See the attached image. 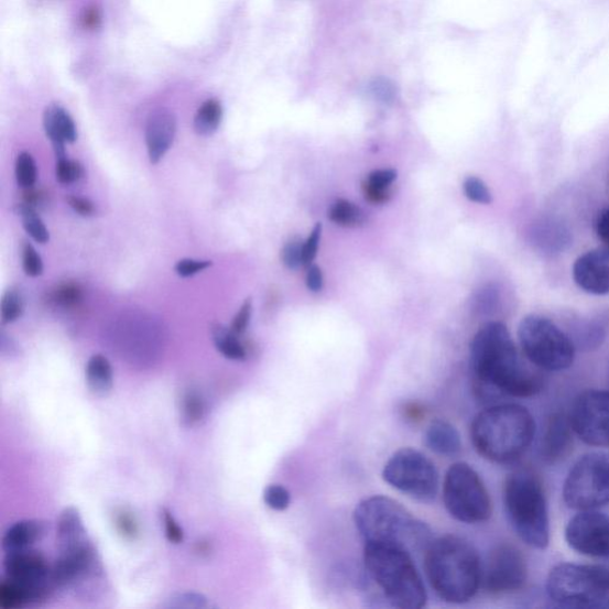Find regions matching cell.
I'll use <instances>...</instances> for the list:
<instances>
[{
    "instance_id": "1",
    "label": "cell",
    "mask_w": 609,
    "mask_h": 609,
    "mask_svg": "<svg viewBox=\"0 0 609 609\" xmlns=\"http://www.w3.org/2000/svg\"><path fill=\"white\" fill-rule=\"evenodd\" d=\"M475 392L481 399L526 398L541 390V380L520 361L507 325L487 323L470 345Z\"/></svg>"
},
{
    "instance_id": "2",
    "label": "cell",
    "mask_w": 609,
    "mask_h": 609,
    "mask_svg": "<svg viewBox=\"0 0 609 609\" xmlns=\"http://www.w3.org/2000/svg\"><path fill=\"white\" fill-rule=\"evenodd\" d=\"M424 555L429 586L443 601L465 603L475 597L481 587L482 563L468 541L449 534L431 542Z\"/></svg>"
},
{
    "instance_id": "3",
    "label": "cell",
    "mask_w": 609,
    "mask_h": 609,
    "mask_svg": "<svg viewBox=\"0 0 609 609\" xmlns=\"http://www.w3.org/2000/svg\"><path fill=\"white\" fill-rule=\"evenodd\" d=\"M354 523L365 544L388 545L410 554L425 553L433 531L403 504L382 496L362 500L354 511Z\"/></svg>"
},
{
    "instance_id": "4",
    "label": "cell",
    "mask_w": 609,
    "mask_h": 609,
    "mask_svg": "<svg viewBox=\"0 0 609 609\" xmlns=\"http://www.w3.org/2000/svg\"><path fill=\"white\" fill-rule=\"evenodd\" d=\"M536 434L528 409L515 404L488 407L471 424L475 449L496 464H511L522 457Z\"/></svg>"
},
{
    "instance_id": "5",
    "label": "cell",
    "mask_w": 609,
    "mask_h": 609,
    "mask_svg": "<svg viewBox=\"0 0 609 609\" xmlns=\"http://www.w3.org/2000/svg\"><path fill=\"white\" fill-rule=\"evenodd\" d=\"M366 572L382 590L391 606L420 609L426 605L423 578L406 550L378 544H365Z\"/></svg>"
},
{
    "instance_id": "6",
    "label": "cell",
    "mask_w": 609,
    "mask_h": 609,
    "mask_svg": "<svg viewBox=\"0 0 609 609\" xmlns=\"http://www.w3.org/2000/svg\"><path fill=\"white\" fill-rule=\"evenodd\" d=\"M503 503L519 539L531 547L546 548L550 542L548 513L536 475L526 470L510 475L503 488Z\"/></svg>"
},
{
    "instance_id": "7",
    "label": "cell",
    "mask_w": 609,
    "mask_h": 609,
    "mask_svg": "<svg viewBox=\"0 0 609 609\" xmlns=\"http://www.w3.org/2000/svg\"><path fill=\"white\" fill-rule=\"evenodd\" d=\"M546 592L561 607L609 608V570L587 564H558L547 576Z\"/></svg>"
},
{
    "instance_id": "8",
    "label": "cell",
    "mask_w": 609,
    "mask_h": 609,
    "mask_svg": "<svg viewBox=\"0 0 609 609\" xmlns=\"http://www.w3.org/2000/svg\"><path fill=\"white\" fill-rule=\"evenodd\" d=\"M518 337L526 358L541 369H568L575 360L573 339L547 318L525 317L520 322Z\"/></svg>"
},
{
    "instance_id": "9",
    "label": "cell",
    "mask_w": 609,
    "mask_h": 609,
    "mask_svg": "<svg viewBox=\"0 0 609 609\" xmlns=\"http://www.w3.org/2000/svg\"><path fill=\"white\" fill-rule=\"evenodd\" d=\"M443 502L460 523H485L492 515V500L480 475L465 463L453 465L445 474Z\"/></svg>"
},
{
    "instance_id": "10",
    "label": "cell",
    "mask_w": 609,
    "mask_h": 609,
    "mask_svg": "<svg viewBox=\"0 0 609 609\" xmlns=\"http://www.w3.org/2000/svg\"><path fill=\"white\" fill-rule=\"evenodd\" d=\"M382 479L420 502H433L438 496L439 474L435 464L412 448L400 449L391 456L383 467Z\"/></svg>"
},
{
    "instance_id": "11",
    "label": "cell",
    "mask_w": 609,
    "mask_h": 609,
    "mask_svg": "<svg viewBox=\"0 0 609 609\" xmlns=\"http://www.w3.org/2000/svg\"><path fill=\"white\" fill-rule=\"evenodd\" d=\"M564 501L577 511H590L609 503V456L590 453L577 460L563 487Z\"/></svg>"
},
{
    "instance_id": "12",
    "label": "cell",
    "mask_w": 609,
    "mask_h": 609,
    "mask_svg": "<svg viewBox=\"0 0 609 609\" xmlns=\"http://www.w3.org/2000/svg\"><path fill=\"white\" fill-rule=\"evenodd\" d=\"M6 578L17 585L26 600V605L46 600L56 588L52 568L46 558L33 550L7 554L4 559Z\"/></svg>"
},
{
    "instance_id": "13",
    "label": "cell",
    "mask_w": 609,
    "mask_h": 609,
    "mask_svg": "<svg viewBox=\"0 0 609 609\" xmlns=\"http://www.w3.org/2000/svg\"><path fill=\"white\" fill-rule=\"evenodd\" d=\"M569 420L575 435L585 443L609 448V391L589 390L579 394Z\"/></svg>"
},
{
    "instance_id": "14",
    "label": "cell",
    "mask_w": 609,
    "mask_h": 609,
    "mask_svg": "<svg viewBox=\"0 0 609 609\" xmlns=\"http://www.w3.org/2000/svg\"><path fill=\"white\" fill-rule=\"evenodd\" d=\"M528 581V564L520 550L510 544L497 546L482 566L481 586L492 594L522 589Z\"/></svg>"
},
{
    "instance_id": "15",
    "label": "cell",
    "mask_w": 609,
    "mask_h": 609,
    "mask_svg": "<svg viewBox=\"0 0 609 609\" xmlns=\"http://www.w3.org/2000/svg\"><path fill=\"white\" fill-rule=\"evenodd\" d=\"M566 540L578 554L609 557V516L596 510L579 511L567 525Z\"/></svg>"
},
{
    "instance_id": "16",
    "label": "cell",
    "mask_w": 609,
    "mask_h": 609,
    "mask_svg": "<svg viewBox=\"0 0 609 609\" xmlns=\"http://www.w3.org/2000/svg\"><path fill=\"white\" fill-rule=\"evenodd\" d=\"M573 278L589 294H609V249H594L579 257L573 267Z\"/></svg>"
},
{
    "instance_id": "17",
    "label": "cell",
    "mask_w": 609,
    "mask_h": 609,
    "mask_svg": "<svg viewBox=\"0 0 609 609\" xmlns=\"http://www.w3.org/2000/svg\"><path fill=\"white\" fill-rule=\"evenodd\" d=\"M529 242L544 257H556L566 251L573 242L570 230L555 217H541L529 230Z\"/></svg>"
},
{
    "instance_id": "18",
    "label": "cell",
    "mask_w": 609,
    "mask_h": 609,
    "mask_svg": "<svg viewBox=\"0 0 609 609\" xmlns=\"http://www.w3.org/2000/svg\"><path fill=\"white\" fill-rule=\"evenodd\" d=\"M176 133V117L168 110L152 113L146 124L145 141L148 155L156 165L171 150Z\"/></svg>"
},
{
    "instance_id": "19",
    "label": "cell",
    "mask_w": 609,
    "mask_h": 609,
    "mask_svg": "<svg viewBox=\"0 0 609 609\" xmlns=\"http://www.w3.org/2000/svg\"><path fill=\"white\" fill-rule=\"evenodd\" d=\"M574 429L569 415L554 414L545 428L544 437L541 444L542 458L548 464L558 463L567 457L573 447Z\"/></svg>"
},
{
    "instance_id": "20",
    "label": "cell",
    "mask_w": 609,
    "mask_h": 609,
    "mask_svg": "<svg viewBox=\"0 0 609 609\" xmlns=\"http://www.w3.org/2000/svg\"><path fill=\"white\" fill-rule=\"evenodd\" d=\"M43 127L53 144L56 157L65 159V143H74L78 139L77 126L73 118L64 108L52 104L44 111Z\"/></svg>"
},
{
    "instance_id": "21",
    "label": "cell",
    "mask_w": 609,
    "mask_h": 609,
    "mask_svg": "<svg viewBox=\"0 0 609 609\" xmlns=\"http://www.w3.org/2000/svg\"><path fill=\"white\" fill-rule=\"evenodd\" d=\"M56 541L61 554L76 552V550L90 543L87 540L83 519L77 509L67 508L58 518Z\"/></svg>"
},
{
    "instance_id": "22",
    "label": "cell",
    "mask_w": 609,
    "mask_h": 609,
    "mask_svg": "<svg viewBox=\"0 0 609 609\" xmlns=\"http://www.w3.org/2000/svg\"><path fill=\"white\" fill-rule=\"evenodd\" d=\"M424 441L428 450L439 456L453 457L463 450V439L458 429L449 422L431 423L425 431Z\"/></svg>"
},
{
    "instance_id": "23",
    "label": "cell",
    "mask_w": 609,
    "mask_h": 609,
    "mask_svg": "<svg viewBox=\"0 0 609 609\" xmlns=\"http://www.w3.org/2000/svg\"><path fill=\"white\" fill-rule=\"evenodd\" d=\"M46 534V525L40 520H22L11 526L3 537V548L7 554L32 550Z\"/></svg>"
},
{
    "instance_id": "24",
    "label": "cell",
    "mask_w": 609,
    "mask_h": 609,
    "mask_svg": "<svg viewBox=\"0 0 609 609\" xmlns=\"http://www.w3.org/2000/svg\"><path fill=\"white\" fill-rule=\"evenodd\" d=\"M88 390L98 398L108 396L113 389L112 367L106 356L94 355L86 366Z\"/></svg>"
},
{
    "instance_id": "25",
    "label": "cell",
    "mask_w": 609,
    "mask_h": 609,
    "mask_svg": "<svg viewBox=\"0 0 609 609\" xmlns=\"http://www.w3.org/2000/svg\"><path fill=\"white\" fill-rule=\"evenodd\" d=\"M213 337L217 350L225 358L233 361H243L247 359V349L241 344L239 335H236L231 329L217 324L213 328Z\"/></svg>"
},
{
    "instance_id": "26",
    "label": "cell",
    "mask_w": 609,
    "mask_h": 609,
    "mask_svg": "<svg viewBox=\"0 0 609 609\" xmlns=\"http://www.w3.org/2000/svg\"><path fill=\"white\" fill-rule=\"evenodd\" d=\"M221 117V104L217 99L206 100L195 117V130L198 135H214L220 126Z\"/></svg>"
},
{
    "instance_id": "27",
    "label": "cell",
    "mask_w": 609,
    "mask_h": 609,
    "mask_svg": "<svg viewBox=\"0 0 609 609\" xmlns=\"http://www.w3.org/2000/svg\"><path fill=\"white\" fill-rule=\"evenodd\" d=\"M329 218L335 225L344 228H360L367 221V216L361 207L344 199L333 205Z\"/></svg>"
},
{
    "instance_id": "28",
    "label": "cell",
    "mask_w": 609,
    "mask_h": 609,
    "mask_svg": "<svg viewBox=\"0 0 609 609\" xmlns=\"http://www.w3.org/2000/svg\"><path fill=\"white\" fill-rule=\"evenodd\" d=\"M19 215L22 218L23 228L34 241L40 244L50 242V231L34 207L21 204L19 205Z\"/></svg>"
},
{
    "instance_id": "29",
    "label": "cell",
    "mask_w": 609,
    "mask_h": 609,
    "mask_svg": "<svg viewBox=\"0 0 609 609\" xmlns=\"http://www.w3.org/2000/svg\"><path fill=\"white\" fill-rule=\"evenodd\" d=\"M207 413L206 401L203 395L196 391H189L183 398L182 420L186 426L199 424Z\"/></svg>"
},
{
    "instance_id": "30",
    "label": "cell",
    "mask_w": 609,
    "mask_h": 609,
    "mask_svg": "<svg viewBox=\"0 0 609 609\" xmlns=\"http://www.w3.org/2000/svg\"><path fill=\"white\" fill-rule=\"evenodd\" d=\"M25 308L23 294L18 289H10L3 294L0 303V318L4 325L19 320Z\"/></svg>"
},
{
    "instance_id": "31",
    "label": "cell",
    "mask_w": 609,
    "mask_h": 609,
    "mask_svg": "<svg viewBox=\"0 0 609 609\" xmlns=\"http://www.w3.org/2000/svg\"><path fill=\"white\" fill-rule=\"evenodd\" d=\"M83 300V289L74 282H67L57 286L51 293V302L62 307H73L78 305Z\"/></svg>"
},
{
    "instance_id": "32",
    "label": "cell",
    "mask_w": 609,
    "mask_h": 609,
    "mask_svg": "<svg viewBox=\"0 0 609 609\" xmlns=\"http://www.w3.org/2000/svg\"><path fill=\"white\" fill-rule=\"evenodd\" d=\"M17 180L23 188L34 187L37 180V168L34 157L23 152L17 161Z\"/></svg>"
},
{
    "instance_id": "33",
    "label": "cell",
    "mask_w": 609,
    "mask_h": 609,
    "mask_svg": "<svg viewBox=\"0 0 609 609\" xmlns=\"http://www.w3.org/2000/svg\"><path fill=\"white\" fill-rule=\"evenodd\" d=\"M263 500L267 507L274 511H285L291 504V493L289 489L281 485H270L264 489Z\"/></svg>"
},
{
    "instance_id": "34",
    "label": "cell",
    "mask_w": 609,
    "mask_h": 609,
    "mask_svg": "<svg viewBox=\"0 0 609 609\" xmlns=\"http://www.w3.org/2000/svg\"><path fill=\"white\" fill-rule=\"evenodd\" d=\"M85 171L81 163L67 157L57 161L56 180L58 183L69 185L77 183L84 176Z\"/></svg>"
},
{
    "instance_id": "35",
    "label": "cell",
    "mask_w": 609,
    "mask_h": 609,
    "mask_svg": "<svg viewBox=\"0 0 609 609\" xmlns=\"http://www.w3.org/2000/svg\"><path fill=\"white\" fill-rule=\"evenodd\" d=\"M25 605L26 600L22 590L4 578L2 585H0V607L3 609H17Z\"/></svg>"
},
{
    "instance_id": "36",
    "label": "cell",
    "mask_w": 609,
    "mask_h": 609,
    "mask_svg": "<svg viewBox=\"0 0 609 609\" xmlns=\"http://www.w3.org/2000/svg\"><path fill=\"white\" fill-rule=\"evenodd\" d=\"M464 189L467 198L474 203L488 205L493 202L492 193L477 176H468L464 183Z\"/></svg>"
},
{
    "instance_id": "37",
    "label": "cell",
    "mask_w": 609,
    "mask_h": 609,
    "mask_svg": "<svg viewBox=\"0 0 609 609\" xmlns=\"http://www.w3.org/2000/svg\"><path fill=\"white\" fill-rule=\"evenodd\" d=\"M304 243L302 242L298 237H293L282 249L281 251V259L282 262L290 270H296L300 269V267L304 265Z\"/></svg>"
},
{
    "instance_id": "38",
    "label": "cell",
    "mask_w": 609,
    "mask_h": 609,
    "mask_svg": "<svg viewBox=\"0 0 609 609\" xmlns=\"http://www.w3.org/2000/svg\"><path fill=\"white\" fill-rule=\"evenodd\" d=\"M23 270L28 276L37 278L43 273V261L36 249L28 242L22 246Z\"/></svg>"
},
{
    "instance_id": "39",
    "label": "cell",
    "mask_w": 609,
    "mask_h": 609,
    "mask_svg": "<svg viewBox=\"0 0 609 609\" xmlns=\"http://www.w3.org/2000/svg\"><path fill=\"white\" fill-rule=\"evenodd\" d=\"M575 330L577 339L583 340L588 347L598 346L603 339V330L601 326L596 323H578Z\"/></svg>"
},
{
    "instance_id": "40",
    "label": "cell",
    "mask_w": 609,
    "mask_h": 609,
    "mask_svg": "<svg viewBox=\"0 0 609 609\" xmlns=\"http://www.w3.org/2000/svg\"><path fill=\"white\" fill-rule=\"evenodd\" d=\"M207 600L202 594L185 592L177 594V596L168 600V608H205Z\"/></svg>"
},
{
    "instance_id": "41",
    "label": "cell",
    "mask_w": 609,
    "mask_h": 609,
    "mask_svg": "<svg viewBox=\"0 0 609 609\" xmlns=\"http://www.w3.org/2000/svg\"><path fill=\"white\" fill-rule=\"evenodd\" d=\"M213 265V261L184 259L174 267L175 273L182 278L196 275Z\"/></svg>"
},
{
    "instance_id": "42",
    "label": "cell",
    "mask_w": 609,
    "mask_h": 609,
    "mask_svg": "<svg viewBox=\"0 0 609 609\" xmlns=\"http://www.w3.org/2000/svg\"><path fill=\"white\" fill-rule=\"evenodd\" d=\"M499 303V292L494 286H487L477 296V308L483 315L492 314Z\"/></svg>"
},
{
    "instance_id": "43",
    "label": "cell",
    "mask_w": 609,
    "mask_h": 609,
    "mask_svg": "<svg viewBox=\"0 0 609 609\" xmlns=\"http://www.w3.org/2000/svg\"><path fill=\"white\" fill-rule=\"evenodd\" d=\"M323 226L317 222L314 230H312L308 239L304 243V265L309 267L317 257V251L320 242Z\"/></svg>"
},
{
    "instance_id": "44",
    "label": "cell",
    "mask_w": 609,
    "mask_h": 609,
    "mask_svg": "<svg viewBox=\"0 0 609 609\" xmlns=\"http://www.w3.org/2000/svg\"><path fill=\"white\" fill-rule=\"evenodd\" d=\"M251 314H252V301L248 298L241 306L240 311L237 312V315L233 318L230 329L236 335H239V336L244 334L246 330L248 329Z\"/></svg>"
},
{
    "instance_id": "45",
    "label": "cell",
    "mask_w": 609,
    "mask_h": 609,
    "mask_svg": "<svg viewBox=\"0 0 609 609\" xmlns=\"http://www.w3.org/2000/svg\"><path fill=\"white\" fill-rule=\"evenodd\" d=\"M163 523H165L166 537L173 544H181L184 542V531L175 522L174 516L167 509L162 510Z\"/></svg>"
},
{
    "instance_id": "46",
    "label": "cell",
    "mask_w": 609,
    "mask_h": 609,
    "mask_svg": "<svg viewBox=\"0 0 609 609\" xmlns=\"http://www.w3.org/2000/svg\"><path fill=\"white\" fill-rule=\"evenodd\" d=\"M396 176L395 170H379L371 172L365 183L380 188H391L392 184L396 181Z\"/></svg>"
},
{
    "instance_id": "47",
    "label": "cell",
    "mask_w": 609,
    "mask_h": 609,
    "mask_svg": "<svg viewBox=\"0 0 609 609\" xmlns=\"http://www.w3.org/2000/svg\"><path fill=\"white\" fill-rule=\"evenodd\" d=\"M362 189L366 199L373 204L388 203L392 197L391 188H380L363 183Z\"/></svg>"
},
{
    "instance_id": "48",
    "label": "cell",
    "mask_w": 609,
    "mask_h": 609,
    "mask_svg": "<svg viewBox=\"0 0 609 609\" xmlns=\"http://www.w3.org/2000/svg\"><path fill=\"white\" fill-rule=\"evenodd\" d=\"M324 285V278L318 265L311 264L306 274V286L311 292H320Z\"/></svg>"
},
{
    "instance_id": "49",
    "label": "cell",
    "mask_w": 609,
    "mask_h": 609,
    "mask_svg": "<svg viewBox=\"0 0 609 609\" xmlns=\"http://www.w3.org/2000/svg\"><path fill=\"white\" fill-rule=\"evenodd\" d=\"M69 206L74 211L84 217H90L95 214V205L91 200L80 197H69L67 199Z\"/></svg>"
},
{
    "instance_id": "50",
    "label": "cell",
    "mask_w": 609,
    "mask_h": 609,
    "mask_svg": "<svg viewBox=\"0 0 609 609\" xmlns=\"http://www.w3.org/2000/svg\"><path fill=\"white\" fill-rule=\"evenodd\" d=\"M24 204L34 207H41L44 204H46L47 195L46 193H43L42 191H37L32 188H25L24 195H23Z\"/></svg>"
},
{
    "instance_id": "51",
    "label": "cell",
    "mask_w": 609,
    "mask_h": 609,
    "mask_svg": "<svg viewBox=\"0 0 609 609\" xmlns=\"http://www.w3.org/2000/svg\"><path fill=\"white\" fill-rule=\"evenodd\" d=\"M600 240L609 248V209L603 210L597 221Z\"/></svg>"
},
{
    "instance_id": "52",
    "label": "cell",
    "mask_w": 609,
    "mask_h": 609,
    "mask_svg": "<svg viewBox=\"0 0 609 609\" xmlns=\"http://www.w3.org/2000/svg\"><path fill=\"white\" fill-rule=\"evenodd\" d=\"M117 526L126 534L127 537H133L138 533V528L132 518L126 513L117 519Z\"/></svg>"
},
{
    "instance_id": "53",
    "label": "cell",
    "mask_w": 609,
    "mask_h": 609,
    "mask_svg": "<svg viewBox=\"0 0 609 609\" xmlns=\"http://www.w3.org/2000/svg\"><path fill=\"white\" fill-rule=\"evenodd\" d=\"M100 12L97 8L87 9L84 13L83 22L85 28L97 29L100 24Z\"/></svg>"
},
{
    "instance_id": "54",
    "label": "cell",
    "mask_w": 609,
    "mask_h": 609,
    "mask_svg": "<svg viewBox=\"0 0 609 609\" xmlns=\"http://www.w3.org/2000/svg\"><path fill=\"white\" fill-rule=\"evenodd\" d=\"M373 88L378 97H381L383 99H389L390 97H393V88L391 85L385 83V80L377 81Z\"/></svg>"
}]
</instances>
